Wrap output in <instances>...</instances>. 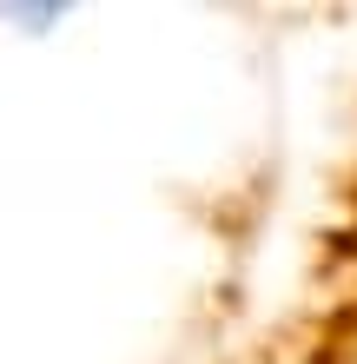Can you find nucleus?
I'll return each instance as SVG.
<instances>
[{
  "mask_svg": "<svg viewBox=\"0 0 357 364\" xmlns=\"http://www.w3.org/2000/svg\"><path fill=\"white\" fill-rule=\"evenodd\" d=\"M338 285H344L338 311H357V232H344V245H338Z\"/></svg>",
  "mask_w": 357,
  "mask_h": 364,
  "instance_id": "nucleus-2",
  "label": "nucleus"
},
{
  "mask_svg": "<svg viewBox=\"0 0 357 364\" xmlns=\"http://www.w3.org/2000/svg\"><path fill=\"white\" fill-rule=\"evenodd\" d=\"M311 364H357V311H331V318H324Z\"/></svg>",
  "mask_w": 357,
  "mask_h": 364,
  "instance_id": "nucleus-1",
  "label": "nucleus"
}]
</instances>
